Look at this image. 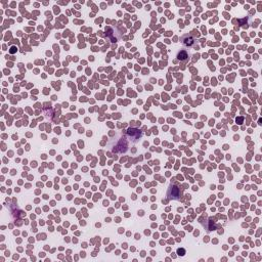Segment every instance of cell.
<instances>
[{
	"mask_svg": "<svg viewBox=\"0 0 262 262\" xmlns=\"http://www.w3.org/2000/svg\"><path fill=\"white\" fill-rule=\"evenodd\" d=\"M180 196H181V190L179 187L174 184H171L167 192V196L170 200H179Z\"/></svg>",
	"mask_w": 262,
	"mask_h": 262,
	"instance_id": "obj_1",
	"label": "cell"
},
{
	"mask_svg": "<svg viewBox=\"0 0 262 262\" xmlns=\"http://www.w3.org/2000/svg\"><path fill=\"white\" fill-rule=\"evenodd\" d=\"M180 41H181V43L186 47L194 46V42H196V40H194V38L192 37V34H184L182 37L180 38Z\"/></svg>",
	"mask_w": 262,
	"mask_h": 262,
	"instance_id": "obj_2",
	"label": "cell"
},
{
	"mask_svg": "<svg viewBox=\"0 0 262 262\" xmlns=\"http://www.w3.org/2000/svg\"><path fill=\"white\" fill-rule=\"evenodd\" d=\"M128 135L132 136L133 138H140L141 137V132L137 129H129L128 130Z\"/></svg>",
	"mask_w": 262,
	"mask_h": 262,
	"instance_id": "obj_3",
	"label": "cell"
},
{
	"mask_svg": "<svg viewBox=\"0 0 262 262\" xmlns=\"http://www.w3.org/2000/svg\"><path fill=\"white\" fill-rule=\"evenodd\" d=\"M188 56H190V54L187 53L185 50H181V51L178 53L177 57L180 59L181 61H184V63H186L187 61H188Z\"/></svg>",
	"mask_w": 262,
	"mask_h": 262,
	"instance_id": "obj_4",
	"label": "cell"
},
{
	"mask_svg": "<svg viewBox=\"0 0 262 262\" xmlns=\"http://www.w3.org/2000/svg\"><path fill=\"white\" fill-rule=\"evenodd\" d=\"M177 253H178V255H184V250H180V249H178V251H177Z\"/></svg>",
	"mask_w": 262,
	"mask_h": 262,
	"instance_id": "obj_5",
	"label": "cell"
}]
</instances>
